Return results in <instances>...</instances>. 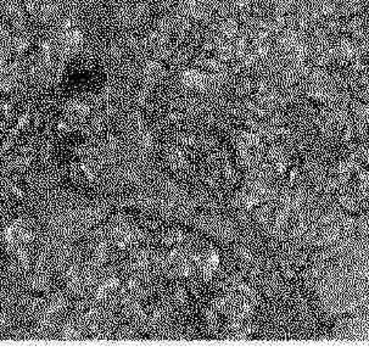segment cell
Wrapping results in <instances>:
<instances>
[{"instance_id":"cell-2","label":"cell","mask_w":369,"mask_h":358,"mask_svg":"<svg viewBox=\"0 0 369 358\" xmlns=\"http://www.w3.org/2000/svg\"><path fill=\"white\" fill-rule=\"evenodd\" d=\"M357 229L361 234L369 235V211L364 216L357 218Z\"/></svg>"},{"instance_id":"cell-1","label":"cell","mask_w":369,"mask_h":358,"mask_svg":"<svg viewBox=\"0 0 369 358\" xmlns=\"http://www.w3.org/2000/svg\"><path fill=\"white\" fill-rule=\"evenodd\" d=\"M206 228L210 231V232L216 234V235H221V237L226 238L228 235H231L232 233V228L227 224L226 222L223 221H213L207 222L206 223Z\"/></svg>"}]
</instances>
